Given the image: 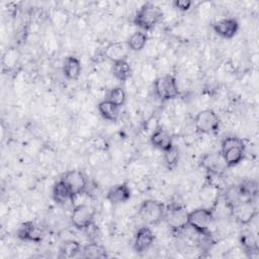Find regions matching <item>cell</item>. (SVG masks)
Segmentation results:
<instances>
[{
  "label": "cell",
  "instance_id": "obj_1",
  "mask_svg": "<svg viewBox=\"0 0 259 259\" xmlns=\"http://www.w3.org/2000/svg\"><path fill=\"white\" fill-rule=\"evenodd\" d=\"M163 15V11L158 5L146 2L136 12L134 23L143 30H151L161 22Z\"/></svg>",
  "mask_w": 259,
  "mask_h": 259
},
{
  "label": "cell",
  "instance_id": "obj_2",
  "mask_svg": "<svg viewBox=\"0 0 259 259\" xmlns=\"http://www.w3.org/2000/svg\"><path fill=\"white\" fill-rule=\"evenodd\" d=\"M220 152L222 153L228 168L234 167L244 159V141L236 136H228L222 140Z\"/></svg>",
  "mask_w": 259,
  "mask_h": 259
},
{
  "label": "cell",
  "instance_id": "obj_3",
  "mask_svg": "<svg viewBox=\"0 0 259 259\" xmlns=\"http://www.w3.org/2000/svg\"><path fill=\"white\" fill-rule=\"evenodd\" d=\"M165 209L166 207L163 202L155 199H147L141 203L138 214L146 225L154 226L164 220Z\"/></svg>",
  "mask_w": 259,
  "mask_h": 259
},
{
  "label": "cell",
  "instance_id": "obj_4",
  "mask_svg": "<svg viewBox=\"0 0 259 259\" xmlns=\"http://www.w3.org/2000/svg\"><path fill=\"white\" fill-rule=\"evenodd\" d=\"M214 219L213 210L207 207L195 208L187 213V226L197 234L209 232V227Z\"/></svg>",
  "mask_w": 259,
  "mask_h": 259
},
{
  "label": "cell",
  "instance_id": "obj_5",
  "mask_svg": "<svg viewBox=\"0 0 259 259\" xmlns=\"http://www.w3.org/2000/svg\"><path fill=\"white\" fill-rule=\"evenodd\" d=\"M154 93L161 101H167L178 97L179 89L176 79L172 75H164L155 79Z\"/></svg>",
  "mask_w": 259,
  "mask_h": 259
},
{
  "label": "cell",
  "instance_id": "obj_6",
  "mask_svg": "<svg viewBox=\"0 0 259 259\" xmlns=\"http://www.w3.org/2000/svg\"><path fill=\"white\" fill-rule=\"evenodd\" d=\"M220 117L212 109L200 110L194 117V127L199 134H214L220 128Z\"/></svg>",
  "mask_w": 259,
  "mask_h": 259
},
{
  "label": "cell",
  "instance_id": "obj_7",
  "mask_svg": "<svg viewBox=\"0 0 259 259\" xmlns=\"http://www.w3.org/2000/svg\"><path fill=\"white\" fill-rule=\"evenodd\" d=\"M95 208L87 203H80L76 205L71 213L72 226L80 231H84L86 228L94 223Z\"/></svg>",
  "mask_w": 259,
  "mask_h": 259
},
{
  "label": "cell",
  "instance_id": "obj_8",
  "mask_svg": "<svg viewBox=\"0 0 259 259\" xmlns=\"http://www.w3.org/2000/svg\"><path fill=\"white\" fill-rule=\"evenodd\" d=\"M61 180L68 186L73 195V198L79 194H82L87 187V179L84 173L77 169L68 170L65 172L62 175Z\"/></svg>",
  "mask_w": 259,
  "mask_h": 259
},
{
  "label": "cell",
  "instance_id": "obj_9",
  "mask_svg": "<svg viewBox=\"0 0 259 259\" xmlns=\"http://www.w3.org/2000/svg\"><path fill=\"white\" fill-rule=\"evenodd\" d=\"M200 165L203 169H205L208 173L213 175H222L228 168L222 153L219 152H210L205 154L200 161Z\"/></svg>",
  "mask_w": 259,
  "mask_h": 259
},
{
  "label": "cell",
  "instance_id": "obj_10",
  "mask_svg": "<svg viewBox=\"0 0 259 259\" xmlns=\"http://www.w3.org/2000/svg\"><path fill=\"white\" fill-rule=\"evenodd\" d=\"M187 211L179 206V205H172L165 209L164 220L167 224L176 231L183 230L187 226Z\"/></svg>",
  "mask_w": 259,
  "mask_h": 259
},
{
  "label": "cell",
  "instance_id": "obj_11",
  "mask_svg": "<svg viewBox=\"0 0 259 259\" xmlns=\"http://www.w3.org/2000/svg\"><path fill=\"white\" fill-rule=\"evenodd\" d=\"M236 221L245 226L251 223V221L257 214L256 205L253 203V199H244L238 205H236L232 211Z\"/></svg>",
  "mask_w": 259,
  "mask_h": 259
},
{
  "label": "cell",
  "instance_id": "obj_12",
  "mask_svg": "<svg viewBox=\"0 0 259 259\" xmlns=\"http://www.w3.org/2000/svg\"><path fill=\"white\" fill-rule=\"evenodd\" d=\"M155 236L153 231L148 226H143L138 229L134 238V250L138 254L147 252L153 245Z\"/></svg>",
  "mask_w": 259,
  "mask_h": 259
},
{
  "label": "cell",
  "instance_id": "obj_13",
  "mask_svg": "<svg viewBox=\"0 0 259 259\" xmlns=\"http://www.w3.org/2000/svg\"><path fill=\"white\" fill-rule=\"evenodd\" d=\"M16 236L21 241L39 243L44 238V232L33 222L27 221L18 227Z\"/></svg>",
  "mask_w": 259,
  "mask_h": 259
},
{
  "label": "cell",
  "instance_id": "obj_14",
  "mask_svg": "<svg viewBox=\"0 0 259 259\" xmlns=\"http://www.w3.org/2000/svg\"><path fill=\"white\" fill-rule=\"evenodd\" d=\"M213 31L223 38L234 37L239 30V22L235 18H224L212 24Z\"/></svg>",
  "mask_w": 259,
  "mask_h": 259
},
{
  "label": "cell",
  "instance_id": "obj_15",
  "mask_svg": "<svg viewBox=\"0 0 259 259\" xmlns=\"http://www.w3.org/2000/svg\"><path fill=\"white\" fill-rule=\"evenodd\" d=\"M132 196L131 188L126 183H119L112 186L106 193V199L111 204H120L126 202Z\"/></svg>",
  "mask_w": 259,
  "mask_h": 259
},
{
  "label": "cell",
  "instance_id": "obj_16",
  "mask_svg": "<svg viewBox=\"0 0 259 259\" xmlns=\"http://www.w3.org/2000/svg\"><path fill=\"white\" fill-rule=\"evenodd\" d=\"M128 52L130 49L126 45V41H115L105 48L104 55L113 63L120 60H126Z\"/></svg>",
  "mask_w": 259,
  "mask_h": 259
},
{
  "label": "cell",
  "instance_id": "obj_17",
  "mask_svg": "<svg viewBox=\"0 0 259 259\" xmlns=\"http://www.w3.org/2000/svg\"><path fill=\"white\" fill-rule=\"evenodd\" d=\"M150 142L154 148L159 149L163 152L167 151L173 146V142L170 134L162 127H158L152 133L150 137Z\"/></svg>",
  "mask_w": 259,
  "mask_h": 259
},
{
  "label": "cell",
  "instance_id": "obj_18",
  "mask_svg": "<svg viewBox=\"0 0 259 259\" xmlns=\"http://www.w3.org/2000/svg\"><path fill=\"white\" fill-rule=\"evenodd\" d=\"M240 244L247 257H254L258 254V242L252 231L245 230L241 233Z\"/></svg>",
  "mask_w": 259,
  "mask_h": 259
},
{
  "label": "cell",
  "instance_id": "obj_19",
  "mask_svg": "<svg viewBox=\"0 0 259 259\" xmlns=\"http://www.w3.org/2000/svg\"><path fill=\"white\" fill-rule=\"evenodd\" d=\"M62 71H63V75L65 76L66 79L71 80V81L77 80L82 71V66H81L80 60L74 56L67 57L63 63Z\"/></svg>",
  "mask_w": 259,
  "mask_h": 259
},
{
  "label": "cell",
  "instance_id": "obj_20",
  "mask_svg": "<svg viewBox=\"0 0 259 259\" xmlns=\"http://www.w3.org/2000/svg\"><path fill=\"white\" fill-rule=\"evenodd\" d=\"M81 257L86 259H100L106 258L108 256L105 247L97 242H90L81 250Z\"/></svg>",
  "mask_w": 259,
  "mask_h": 259
},
{
  "label": "cell",
  "instance_id": "obj_21",
  "mask_svg": "<svg viewBox=\"0 0 259 259\" xmlns=\"http://www.w3.org/2000/svg\"><path fill=\"white\" fill-rule=\"evenodd\" d=\"M82 247L79 242L75 240H67L64 241L59 248V258L62 259H71L77 257L81 254Z\"/></svg>",
  "mask_w": 259,
  "mask_h": 259
},
{
  "label": "cell",
  "instance_id": "obj_22",
  "mask_svg": "<svg viewBox=\"0 0 259 259\" xmlns=\"http://www.w3.org/2000/svg\"><path fill=\"white\" fill-rule=\"evenodd\" d=\"M52 195H53V199L58 204H65L69 200L74 199L68 186L61 179L54 184Z\"/></svg>",
  "mask_w": 259,
  "mask_h": 259
},
{
  "label": "cell",
  "instance_id": "obj_23",
  "mask_svg": "<svg viewBox=\"0 0 259 259\" xmlns=\"http://www.w3.org/2000/svg\"><path fill=\"white\" fill-rule=\"evenodd\" d=\"M111 73L115 79L124 82L132 76V67L126 60L116 61L112 63Z\"/></svg>",
  "mask_w": 259,
  "mask_h": 259
},
{
  "label": "cell",
  "instance_id": "obj_24",
  "mask_svg": "<svg viewBox=\"0 0 259 259\" xmlns=\"http://www.w3.org/2000/svg\"><path fill=\"white\" fill-rule=\"evenodd\" d=\"M118 108L119 107L115 106L113 103H111L107 99L100 101L97 105L98 112L102 116V118L112 122L116 121L118 118V112H119Z\"/></svg>",
  "mask_w": 259,
  "mask_h": 259
},
{
  "label": "cell",
  "instance_id": "obj_25",
  "mask_svg": "<svg viewBox=\"0 0 259 259\" xmlns=\"http://www.w3.org/2000/svg\"><path fill=\"white\" fill-rule=\"evenodd\" d=\"M242 200H244V198L238 185H231L226 189L224 193V202L231 209V211H233L234 207Z\"/></svg>",
  "mask_w": 259,
  "mask_h": 259
},
{
  "label": "cell",
  "instance_id": "obj_26",
  "mask_svg": "<svg viewBox=\"0 0 259 259\" xmlns=\"http://www.w3.org/2000/svg\"><path fill=\"white\" fill-rule=\"evenodd\" d=\"M147 41H148V35L144 31L138 30L130 35V37L126 40V45L130 51L140 52L146 47Z\"/></svg>",
  "mask_w": 259,
  "mask_h": 259
},
{
  "label": "cell",
  "instance_id": "obj_27",
  "mask_svg": "<svg viewBox=\"0 0 259 259\" xmlns=\"http://www.w3.org/2000/svg\"><path fill=\"white\" fill-rule=\"evenodd\" d=\"M238 186L244 199H254L257 196L258 185L256 181L246 179L242 181Z\"/></svg>",
  "mask_w": 259,
  "mask_h": 259
},
{
  "label": "cell",
  "instance_id": "obj_28",
  "mask_svg": "<svg viewBox=\"0 0 259 259\" xmlns=\"http://www.w3.org/2000/svg\"><path fill=\"white\" fill-rule=\"evenodd\" d=\"M179 159H180L179 150L174 145L170 149L164 152V157H163L164 165L169 170L175 169L177 167Z\"/></svg>",
  "mask_w": 259,
  "mask_h": 259
},
{
  "label": "cell",
  "instance_id": "obj_29",
  "mask_svg": "<svg viewBox=\"0 0 259 259\" xmlns=\"http://www.w3.org/2000/svg\"><path fill=\"white\" fill-rule=\"evenodd\" d=\"M107 100L113 103L115 106L120 107L125 103L126 100V93L121 87H114L110 89L108 95H107Z\"/></svg>",
  "mask_w": 259,
  "mask_h": 259
},
{
  "label": "cell",
  "instance_id": "obj_30",
  "mask_svg": "<svg viewBox=\"0 0 259 259\" xmlns=\"http://www.w3.org/2000/svg\"><path fill=\"white\" fill-rule=\"evenodd\" d=\"M173 6L174 8H176L181 12H186L191 8L192 1L191 0H174Z\"/></svg>",
  "mask_w": 259,
  "mask_h": 259
}]
</instances>
